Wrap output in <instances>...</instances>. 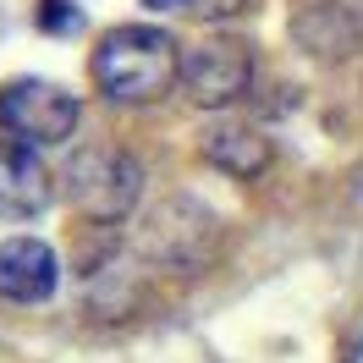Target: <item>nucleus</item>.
<instances>
[{
    "mask_svg": "<svg viewBox=\"0 0 363 363\" xmlns=\"http://www.w3.org/2000/svg\"><path fill=\"white\" fill-rule=\"evenodd\" d=\"M94 83L105 99L116 105H155L177 89L182 77V50L165 28H143V23H121L111 28L99 50H94Z\"/></svg>",
    "mask_w": 363,
    "mask_h": 363,
    "instance_id": "1",
    "label": "nucleus"
},
{
    "mask_svg": "<svg viewBox=\"0 0 363 363\" xmlns=\"http://www.w3.org/2000/svg\"><path fill=\"white\" fill-rule=\"evenodd\" d=\"M61 193L89 220H127L143 199V165L121 143H83L61 171Z\"/></svg>",
    "mask_w": 363,
    "mask_h": 363,
    "instance_id": "2",
    "label": "nucleus"
},
{
    "mask_svg": "<svg viewBox=\"0 0 363 363\" xmlns=\"http://www.w3.org/2000/svg\"><path fill=\"white\" fill-rule=\"evenodd\" d=\"M83 121V99L67 83H50V77H17L0 89V127L6 138H17L28 149H45V143H67Z\"/></svg>",
    "mask_w": 363,
    "mask_h": 363,
    "instance_id": "3",
    "label": "nucleus"
},
{
    "mask_svg": "<svg viewBox=\"0 0 363 363\" xmlns=\"http://www.w3.org/2000/svg\"><path fill=\"white\" fill-rule=\"evenodd\" d=\"M215 215H209L199 199H165L143 215V226H138V253L160 264V270H199L209 253H215Z\"/></svg>",
    "mask_w": 363,
    "mask_h": 363,
    "instance_id": "4",
    "label": "nucleus"
},
{
    "mask_svg": "<svg viewBox=\"0 0 363 363\" xmlns=\"http://www.w3.org/2000/svg\"><path fill=\"white\" fill-rule=\"evenodd\" d=\"M182 89L199 111H231L253 89V50L242 39H204L182 55Z\"/></svg>",
    "mask_w": 363,
    "mask_h": 363,
    "instance_id": "5",
    "label": "nucleus"
},
{
    "mask_svg": "<svg viewBox=\"0 0 363 363\" xmlns=\"http://www.w3.org/2000/svg\"><path fill=\"white\" fill-rule=\"evenodd\" d=\"M61 286V259L39 237L0 242V303H50Z\"/></svg>",
    "mask_w": 363,
    "mask_h": 363,
    "instance_id": "6",
    "label": "nucleus"
},
{
    "mask_svg": "<svg viewBox=\"0 0 363 363\" xmlns=\"http://www.w3.org/2000/svg\"><path fill=\"white\" fill-rule=\"evenodd\" d=\"M50 199H55V182L45 160L17 138H0V220H28L50 209Z\"/></svg>",
    "mask_w": 363,
    "mask_h": 363,
    "instance_id": "7",
    "label": "nucleus"
},
{
    "mask_svg": "<svg viewBox=\"0 0 363 363\" xmlns=\"http://www.w3.org/2000/svg\"><path fill=\"white\" fill-rule=\"evenodd\" d=\"M199 155H204V165H215V171H226V177H237V182H248V177H264V165H270V138H259L248 121L220 116V121H209L204 133H199Z\"/></svg>",
    "mask_w": 363,
    "mask_h": 363,
    "instance_id": "8",
    "label": "nucleus"
},
{
    "mask_svg": "<svg viewBox=\"0 0 363 363\" xmlns=\"http://www.w3.org/2000/svg\"><path fill=\"white\" fill-rule=\"evenodd\" d=\"M297 45L308 50V55H341V50H352V39H358V28H352V17L341 11L336 0H319V6H303L297 11Z\"/></svg>",
    "mask_w": 363,
    "mask_h": 363,
    "instance_id": "9",
    "label": "nucleus"
},
{
    "mask_svg": "<svg viewBox=\"0 0 363 363\" xmlns=\"http://www.w3.org/2000/svg\"><path fill=\"white\" fill-rule=\"evenodd\" d=\"M39 28L67 39V33H77V28H83V11H77L72 0H45V6H39Z\"/></svg>",
    "mask_w": 363,
    "mask_h": 363,
    "instance_id": "10",
    "label": "nucleus"
},
{
    "mask_svg": "<svg viewBox=\"0 0 363 363\" xmlns=\"http://www.w3.org/2000/svg\"><path fill=\"white\" fill-rule=\"evenodd\" d=\"M182 6H193L199 17H209V23H215V17H237L248 0H182Z\"/></svg>",
    "mask_w": 363,
    "mask_h": 363,
    "instance_id": "11",
    "label": "nucleus"
},
{
    "mask_svg": "<svg viewBox=\"0 0 363 363\" xmlns=\"http://www.w3.org/2000/svg\"><path fill=\"white\" fill-rule=\"evenodd\" d=\"M143 6H149V11H177L182 0H143Z\"/></svg>",
    "mask_w": 363,
    "mask_h": 363,
    "instance_id": "12",
    "label": "nucleus"
}]
</instances>
